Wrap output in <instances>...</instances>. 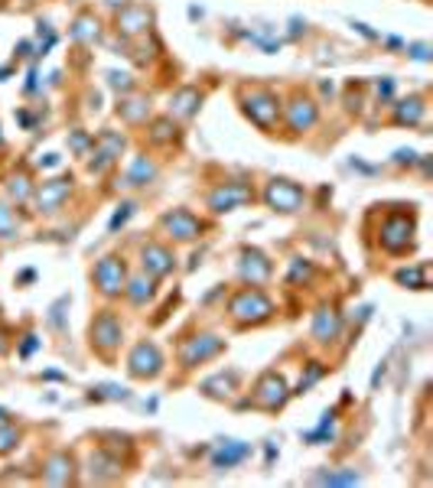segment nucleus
<instances>
[{"label":"nucleus","mask_w":433,"mask_h":488,"mask_svg":"<svg viewBox=\"0 0 433 488\" xmlns=\"http://www.w3.org/2000/svg\"><path fill=\"white\" fill-rule=\"evenodd\" d=\"M232 316L238 326H261L274 316V303L261 290H241L232 299Z\"/></svg>","instance_id":"obj_1"},{"label":"nucleus","mask_w":433,"mask_h":488,"mask_svg":"<svg viewBox=\"0 0 433 488\" xmlns=\"http://www.w3.org/2000/svg\"><path fill=\"white\" fill-rule=\"evenodd\" d=\"M264 202L277 208V212H300L303 202H306V192L290 179H271V186L264 192Z\"/></svg>","instance_id":"obj_2"},{"label":"nucleus","mask_w":433,"mask_h":488,"mask_svg":"<svg viewBox=\"0 0 433 488\" xmlns=\"http://www.w3.org/2000/svg\"><path fill=\"white\" fill-rule=\"evenodd\" d=\"M222 349H225V339H218V336H193V339H186L183 349H179V361H183V368L205 365V361L215 359Z\"/></svg>","instance_id":"obj_3"},{"label":"nucleus","mask_w":433,"mask_h":488,"mask_svg":"<svg viewBox=\"0 0 433 488\" xmlns=\"http://www.w3.org/2000/svg\"><path fill=\"white\" fill-rule=\"evenodd\" d=\"M127 371L140 381H154L156 374L163 371V355L154 342H140L137 349L131 351V359H127Z\"/></svg>","instance_id":"obj_4"},{"label":"nucleus","mask_w":433,"mask_h":488,"mask_svg":"<svg viewBox=\"0 0 433 488\" xmlns=\"http://www.w3.org/2000/svg\"><path fill=\"white\" fill-rule=\"evenodd\" d=\"M245 115L251 117V121H255L257 127L271 130L274 121H277V115H280V101L274 98L271 92L257 88V92H251V95L245 98Z\"/></svg>","instance_id":"obj_5"},{"label":"nucleus","mask_w":433,"mask_h":488,"mask_svg":"<svg viewBox=\"0 0 433 488\" xmlns=\"http://www.w3.org/2000/svg\"><path fill=\"white\" fill-rule=\"evenodd\" d=\"M121 345V322L114 313H101L92 319V349L101 355H114V349Z\"/></svg>","instance_id":"obj_6"},{"label":"nucleus","mask_w":433,"mask_h":488,"mask_svg":"<svg viewBox=\"0 0 433 488\" xmlns=\"http://www.w3.org/2000/svg\"><path fill=\"white\" fill-rule=\"evenodd\" d=\"M95 283H98V290L105 293V297H117V293H124V287H127V270H124V260L101 258L98 264H95Z\"/></svg>","instance_id":"obj_7"},{"label":"nucleus","mask_w":433,"mask_h":488,"mask_svg":"<svg viewBox=\"0 0 433 488\" xmlns=\"http://www.w3.org/2000/svg\"><path fill=\"white\" fill-rule=\"evenodd\" d=\"M410 241H414V221H407L404 215L385 218V225H381V248L385 251L401 254L410 248Z\"/></svg>","instance_id":"obj_8"},{"label":"nucleus","mask_w":433,"mask_h":488,"mask_svg":"<svg viewBox=\"0 0 433 488\" xmlns=\"http://www.w3.org/2000/svg\"><path fill=\"white\" fill-rule=\"evenodd\" d=\"M287 397H290V391H287V381L280 378V374H274V371L264 374L261 381H257V388H255V404L267 407V410H277V407H284Z\"/></svg>","instance_id":"obj_9"},{"label":"nucleus","mask_w":433,"mask_h":488,"mask_svg":"<svg viewBox=\"0 0 433 488\" xmlns=\"http://www.w3.org/2000/svg\"><path fill=\"white\" fill-rule=\"evenodd\" d=\"M124 134H117V130H101L98 134V140H95V160L88 163V166L95 169V173H101L105 166H111V163L121 157V150H124Z\"/></svg>","instance_id":"obj_10"},{"label":"nucleus","mask_w":433,"mask_h":488,"mask_svg":"<svg viewBox=\"0 0 433 488\" xmlns=\"http://www.w3.org/2000/svg\"><path fill=\"white\" fill-rule=\"evenodd\" d=\"M160 225L166 228V235L176 238V241H193V238H199V231H202V221L196 218L193 212H186V208H176V212L163 215Z\"/></svg>","instance_id":"obj_11"},{"label":"nucleus","mask_w":433,"mask_h":488,"mask_svg":"<svg viewBox=\"0 0 433 488\" xmlns=\"http://www.w3.org/2000/svg\"><path fill=\"white\" fill-rule=\"evenodd\" d=\"M251 456V446L241 440H222L215 446V452H212V469H218V472H225V469H235L238 462H245V459Z\"/></svg>","instance_id":"obj_12"},{"label":"nucleus","mask_w":433,"mask_h":488,"mask_svg":"<svg viewBox=\"0 0 433 488\" xmlns=\"http://www.w3.org/2000/svg\"><path fill=\"white\" fill-rule=\"evenodd\" d=\"M247 198H251V189H247V186L225 183V186H218V189L209 196V206L215 208V212H232V208L245 206Z\"/></svg>","instance_id":"obj_13"},{"label":"nucleus","mask_w":433,"mask_h":488,"mask_svg":"<svg viewBox=\"0 0 433 488\" xmlns=\"http://www.w3.org/2000/svg\"><path fill=\"white\" fill-rule=\"evenodd\" d=\"M238 274L245 283H251V287H257V283H264L267 277H271V260L264 258L261 251H245L241 254V264H238Z\"/></svg>","instance_id":"obj_14"},{"label":"nucleus","mask_w":433,"mask_h":488,"mask_svg":"<svg viewBox=\"0 0 433 488\" xmlns=\"http://www.w3.org/2000/svg\"><path fill=\"white\" fill-rule=\"evenodd\" d=\"M72 192V179H49V183H43V189L36 192V206L39 212H55V208L69 198Z\"/></svg>","instance_id":"obj_15"},{"label":"nucleus","mask_w":433,"mask_h":488,"mask_svg":"<svg viewBox=\"0 0 433 488\" xmlns=\"http://www.w3.org/2000/svg\"><path fill=\"white\" fill-rule=\"evenodd\" d=\"M150 26V10L147 7H127L117 14V33L124 36H137Z\"/></svg>","instance_id":"obj_16"},{"label":"nucleus","mask_w":433,"mask_h":488,"mask_svg":"<svg viewBox=\"0 0 433 488\" xmlns=\"http://www.w3.org/2000/svg\"><path fill=\"white\" fill-rule=\"evenodd\" d=\"M339 329H342V316L336 309H319L316 319H313V339L326 345L339 336Z\"/></svg>","instance_id":"obj_17"},{"label":"nucleus","mask_w":433,"mask_h":488,"mask_svg":"<svg viewBox=\"0 0 433 488\" xmlns=\"http://www.w3.org/2000/svg\"><path fill=\"white\" fill-rule=\"evenodd\" d=\"M144 270H147L150 277H163L173 270V254L166 251V248H160V244H147L144 248Z\"/></svg>","instance_id":"obj_18"},{"label":"nucleus","mask_w":433,"mask_h":488,"mask_svg":"<svg viewBox=\"0 0 433 488\" xmlns=\"http://www.w3.org/2000/svg\"><path fill=\"white\" fill-rule=\"evenodd\" d=\"M202 105V95L196 88H179V92L170 95V115L176 117H193Z\"/></svg>","instance_id":"obj_19"},{"label":"nucleus","mask_w":433,"mask_h":488,"mask_svg":"<svg viewBox=\"0 0 433 488\" xmlns=\"http://www.w3.org/2000/svg\"><path fill=\"white\" fill-rule=\"evenodd\" d=\"M287 121H290V127L294 130H309L313 124H316V105H313L309 98H296L294 105H290Z\"/></svg>","instance_id":"obj_20"},{"label":"nucleus","mask_w":433,"mask_h":488,"mask_svg":"<svg viewBox=\"0 0 433 488\" xmlns=\"http://www.w3.org/2000/svg\"><path fill=\"white\" fill-rule=\"evenodd\" d=\"M43 479H46L49 485H65V482H72V456H65V452H55V456L46 462V472H43Z\"/></svg>","instance_id":"obj_21"},{"label":"nucleus","mask_w":433,"mask_h":488,"mask_svg":"<svg viewBox=\"0 0 433 488\" xmlns=\"http://www.w3.org/2000/svg\"><path fill=\"white\" fill-rule=\"evenodd\" d=\"M154 176H156L154 163H150L147 157H137V160L131 163V169L124 173V186H147Z\"/></svg>","instance_id":"obj_22"},{"label":"nucleus","mask_w":433,"mask_h":488,"mask_svg":"<svg viewBox=\"0 0 433 488\" xmlns=\"http://www.w3.org/2000/svg\"><path fill=\"white\" fill-rule=\"evenodd\" d=\"M235 384H238V371L215 374V378H209V381H202V394H209V397H228L235 391Z\"/></svg>","instance_id":"obj_23"},{"label":"nucleus","mask_w":433,"mask_h":488,"mask_svg":"<svg viewBox=\"0 0 433 488\" xmlns=\"http://www.w3.org/2000/svg\"><path fill=\"white\" fill-rule=\"evenodd\" d=\"M336 440V410H326L323 420H319V430H309V433H303V442H313V446H319V442H333Z\"/></svg>","instance_id":"obj_24"},{"label":"nucleus","mask_w":433,"mask_h":488,"mask_svg":"<svg viewBox=\"0 0 433 488\" xmlns=\"http://www.w3.org/2000/svg\"><path fill=\"white\" fill-rule=\"evenodd\" d=\"M395 121L397 124H420V121H424V101H420V98L401 101V105H397V111H395Z\"/></svg>","instance_id":"obj_25"},{"label":"nucleus","mask_w":433,"mask_h":488,"mask_svg":"<svg viewBox=\"0 0 433 488\" xmlns=\"http://www.w3.org/2000/svg\"><path fill=\"white\" fill-rule=\"evenodd\" d=\"M117 115H121L124 121L137 124V121H144V117L150 115V105L144 98H127V101H121V105H117Z\"/></svg>","instance_id":"obj_26"},{"label":"nucleus","mask_w":433,"mask_h":488,"mask_svg":"<svg viewBox=\"0 0 433 488\" xmlns=\"http://www.w3.org/2000/svg\"><path fill=\"white\" fill-rule=\"evenodd\" d=\"M92 469H98V475H92V479L105 482V479H117L121 475V462L111 456H105V452H95L92 456Z\"/></svg>","instance_id":"obj_27"},{"label":"nucleus","mask_w":433,"mask_h":488,"mask_svg":"<svg viewBox=\"0 0 433 488\" xmlns=\"http://www.w3.org/2000/svg\"><path fill=\"white\" fill-rule=\"evenodd\" d=\"M124 293H127V297H131L137 306L147 303V299L154 297V280H150V277H134V280L124 287Z\"/></svg>","instance_id":"obj_28"},{"label":"nucleus","mask_w":433,"mask_h":488,"mask_svg":"<svg viewBox=\"0 0 433 488\" xmlns=\"http://www.w3.org/2000/svg\"><path fill=\"white\" fill-rule=\"evenodd\" d=\"M72 36L82 39V43H95L98 39V20L95 16H78L75 26H72Z\"/></svg>","instance_id":"obj_29"},{"label":"nucleus","mask_w":433,"mask_h":488,"mask_svg":"<svg viewBox=\"0 0 433 488\" xmlns=\"http://www.w3.org/2000/svg\"><path fill=\"white\" fill-rule=\"evenodd\" d=\"M92 401H127L131 397V391L121 388V384H98V388H92Z\"/></svg>","instance_id":"obj_30"},{"label":"nucleus","mask_w":433,"mask_h":488,"mask_svg":"<svg viewBox=\"0 0 433 488\" xmlns=\"http://www.w3.org/2000/svg\"><path fill=\"white\" fill-rule=\"evenodd\" d=\"M16 442H20V430L10 427V420H7V423H0V456L14 452V450H16Z\"/></svg>","instance_id":"obj_31"},{"label":"nucleus","mask_w":433,"mask_h":488,"mask_svg":"<svg viewBox=\"0 0 433 488\" xmlns=\"http://www.w3.org/2000/svg\"><path fill=\"white\" fill-rule=\"evenodd\" d=\"M323 374H326V368L319 365V361H309L306 374H303V378H300V384H296V391H294V394H306V391L313 388V384H316L319 378H323Z\"/></svg>","instance_id":"obj_32"},{"label":"nucleus","mask_w":433,"mask_h":488,"mask_svg":"<svg viewBox=\"0 0 433 488\" xmlns=\"http://www.w3.org/2000/svg\"><path fill=\"white\" fill-rule=\"evenodd\" d=\"M397 283H410L414 290H427V277H424V267L397 270Z\"/></svg>","instance_id":"obj_33"},{"label":"nucleus","mask_w":433,"mask_h":488,"mask_svg":"<svg viewBox=\"0 0 433 488\" xmlns=\"http://www.w3.org/2000/svg\"><path fill=\"white\" fill-rule=\"evenodd\" d=\"M16 235V218L10 212V206L0 202V238H14Z\"/></svg>","instance_id":"obj_34"},{"label":"nucleus","mask_w":433,"mask_h":488,"mask_svg":"<svg viewBox=\"0 0 433 488\" xmlns=\"http://www.w3.org/2000/svg\"><path fill=\"white\" fill-rule=\"evenodd\" d=\"M134 208H137V206H134V202H121V206H117V212L111 215L108 228H111V231H117V228H121V225H127V218H131V215H134Z\"/></svg>","instance_id":"obj_35"},{"label":"nucleus","mask_w":433,"mask_h":488,"mask_svg":"<svg viewBox=\"0 0 433 488\" xmlns=\"http://www.w3.org/2000/svg\"><path fill=\"white\" fill-rule=\"evenodd\" d=\"M319 482H323V485H356L358 475H356V469H348V472H329Z\"/></svg>","instance_id":"obj_36"},{"label":"nucleus","mask_w":433,"mask_h":488,"mask_svg":"<svg viewBox=\"0 0 433 488\" xmlns=\"http://www.w3.org/2000/svg\"><path fill=\"white\" fill-rule=\"evenodd\" d=\"M26 183H30V179H26L23 173L14 176V179H10V196H14V198H26V196H30V186H26Z\"/></svg>","instance_id":"obj_37"},{"label":"nucleus","mask_w":433,"mask_h":488,"mask_svg":"<svg viewBox=\"0 0 433 488\" xmlns=\"http://www.w3.org/2000/svg\"><path fill=\"white\" fill-rule=\"evenodd\" d=\"M173 130H176V127H173L170 121H156V124H154V134H150V137H154L156 144H163V140H170V137H173Z\"/></svg>","instance_id":"obj_38"},{"label":"nucleus","mask_w":433,"mask_h":488,"mask_svg":"<svg viewBox=\"0 0 433 488\" xmlns=\"http://www.w3.org/2000/svg\"><path fill=\"white\" fill-rule=\"evenodd\" d=\"M108 85H111V88H121V92H131V75H121V72H108Z\"/></svg>","instance_id":"obj_39"},{"label":"nucleus","mask_w":433,"mask_h":488,"mask_svg":"<svg viewBox=\"0 0 433 488\" xmlns=\"http://www.w3.org/2000/svg\"><path fill=\"white\" fill-rule=\"evenodd\" d=\"M407 53L414 55L417 62H430V49H427L424 43H414V46H407Z\"/></svg>","instance_id":"obj_40"},{"label":"nucleus","mask_w":433,"mask_h":488,"mask_svg":"<svg viewBox=\"0 0 433 488\" xmlns=\"http://www.w3.org/2000/svg\"><path fill=\"white\" fill-rule=\"evenodd\" d=\"M36 349H39V339H36V336H26V342L20 345V359H30V355H33Z\"/></svg>","instance_id":"obj_41"},{"label":"nucleus","mask_w":433,"mask_h":488,"mask_svg":"<svg viewBox=\"0 0 433 488\" xmlns=\"http://www.w3.org/2000/svg\"><path fill=\"white\" fill-rule=\"evenodd\" d=\"M385 371H387V365L381 361V365L375 368V374H371V391H378V384H381V378H385Z\"/></svg>","instance_id":"obj_42"},{"label":"nucleus","mask_w":433,"mask_h":488,"mask_svg":"<svg viewBox=\"0 0 433 488\" xmlns=\"http://www.w3.org/2000/svg\"><path fill=\"white\" fill-rule=\"evenodd\" d=\"M391 92H395V82H391V78L378 82V95H381V98H391Z\"/></svg>","instance_id":"obj_43"},{"label":"nucleus","mask_w":433,"mask_h":488,"mask_svg":"<svg viewBox=\"0 0 433 488\" xmlns=\"http://www.w3.org/2000/svg\"><path fill=\"white\" fill-rule=\"evenodd\" d=\"M414 157H417L414 150H397V153H395V160H397V163H414Z\"/></svg>","instance_id":"obj_44"},{"label":"nucleus","mask_w":433,"mask_h":488,"mask_svg":"<svg viewBox=\"0 0 433 488\" xmlns=\"http://www.w3.org/2000/svg\"><path fill=\"white\" fill-rule=\"evenodd\" d=\"M264 459H267V465L277 459V446H274V442H267V446H264Z\"/></svg>","instance_id":"obj_45"},{"label":"nucleus","mask_w":433,"mask_h":488,"mask_svg":"<svg viewBox=\"0 0 433 488\" xmlns=\"http://www.w3.org/2000/svg\"><path fill=\"white\" fill-rule=\"evenodd\" d=\"M39 166H59V157H55V153H46V160L39 157Z\"/></svg>","instance_id":"obj_46"},{"label":"nucleus","mask_w":433,"mask_h":488,"mask_svg":"<svg viewBox=\"0 0 433 488\" xmlns=\"http://www.w3.org/2000/svg\"><path fill=\"white\" fill-rule=\"evenodd\" d=\"M85 144H88L85 134H75V137H72V147H75V150H85Z\"/></svg>","instance_id":"obj_47"},{"label":"nucleus","mask_w":433,"mask_h":488,"mask_svg":"<svg viewBox=\"0 0 433 488\" xmlns=\"http://www.w3.org/2000/svg\"><path fill=\"white\" fill-rule=\"evenodd\" d=\"M36 280V270H23V274L16 277V283H33Z\"/></svg>","instance_id":"obj_48"},{"label":"nucleus","mask_w":433,"mask_h":488,"mask_svg":"<svg viewBox=\"0 0 433 488\" xmlns=\"http://www.w3.org/2000/svg\"><path fill=\"white\" fill-rule=\"evenodd\" d=\"M30 43H20V46H16V55H20V59H26V55H30Z\"/></svg>","instance_id":"obj_49"},{"label":"nucleus","mask_w":433,"mask_h":488,"mask_svg":"<svg viewBox=\"0 0 433 488\" xmlns=\"http://www.w3.org/2000/svg\"><path fill=\"white\" fill-rule=\"evenodd\" d=\"M105 4H108V7H124L127 0H105Z\"/></svg>","instance_id":"obj_50"},{"label":"nucleus","mask_w":433,"mask_h":488,"mask_svg":"<svg viewBox=\"0 0 433 488\" xmlns=\"http://www.w3.org/2000/svg\"><path fill=\"white\" fill-rule=\"evenodd\" d=\"M7 417H10V413L4 410V407H0V423H7Z\"/></svg>","instance_id":"obj_51"},{"label":"nucleus","mask_w":433,"mask_h":488,"mask_svg":"<svg viewBox=\"0 0 433 488\" xmlns=\"http://www.w3.org/2000/svg\"><path fill=\"white\" fill-rule=\"evenodd\" d=\"M0 351H4V336H0Z\"/></svg>","instance_id":"obj_52"},{"label":"nucleus","mask_w":433,"mask_h":488,"mask_svg":"<svg viewBox=\"0 0 433 488\" xmlns=\"http://www.w3.org/2000/svg\"><path fill=\"white\" fill-rule=\"evenodd\" d=\"M0 147H4V137H0Z\"/></svg>","instance_id":"obj_53"}]
</instances>
